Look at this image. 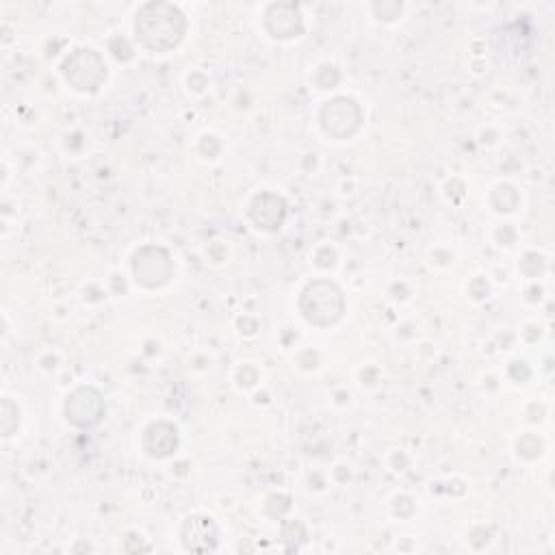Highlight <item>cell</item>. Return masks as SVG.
<instances>
[{
	"label": "cell",
	"instance_id": "6da1fadb",
	"mask_svg": "<svg viewBox=\"0 0 555 555\" xmlns=\"http://www.w3.org/2000/svg\"><path fill=\"white\" fill-rule=\"evenodd\" d=\"M135 29L146 48L154 50V53H167L183 40L187 20L183 11L170 3H148L139 9Z\"/></svg>",
	"mask_w": 555,
	"mask_h": 555
},
{
	"label": "cell",
	"instance_id": "7a4b0ae2",
	"mask_svg": "<svg viewBox=\"0 0 555 555\" xmlns=\"http://www.w3.org/2000/svg\"><path fill=\"white\" fill-rule=\"evenodd\" d=\"M300 308L304 317L311 321L313 326L324 328V326L337 324V321L343 317L345 300L337 285L321 280L306 287V291L302 293Z\"/></svg>",
	"mask_w": 555,
	"mask_h": 555
},
{
	"label": "cell",
	"instance_id": "3957f363",
	"mask_svg": "<svg viewBox=\"0 0 555 555\" xmlns=\"http://www.w3.org/2000/svg\"><path fill=\"white\" fill-rule=\"evenodd\" d=\"M63 74H66V81L79 92H96L105 83L107 68L105 61L94 50H76L63 63Z\"/></svg>",
	"mask_w": 555,
	"mask_h": 555
},
{
	"label": "cell",
	"instance_id": "277c9868",
	"mask_svg": "<svg viewBox=\"0 0 555 555\" xmlns=\"http://www.w3.org/2000/svg\"><path fill=\"white\" fill-rule=\"evenodd\" d=\"M360 120H363V113L352 98H334L321 111V126L326 135L334 139L352 137L360 128Z\"/></svg>",
	"mask_w": 555,
	"mask_h": 555
},
{
	"label": "cell",
	"instance_id": "5b68a950",
	"mask_svg": "<svg viewBox=\"0 0 555 555\" xmlns=\"http://www.w3.org/2000/svg\"><path fill=\"white\" fill-rule=\"evenodd\" d=\"M135 278L141 287H161L172 276V261L170 254L163 248H144L135 254L133 261Z\"/></svg>",
	"mask_w": 555,
	"mask_h": 555
},
{
	"label": "cell",
	"instance_id": "8992f818",
	"mask_svg": "<svg viewBox=\"0 0 555 555\" xmlns=\"http://www.w3.org/2000/svg\"><path fill=\"white\" fill-rule=\"evenodd\" d=\"M102 412V397L94 389H76L66 402V417L79 428H92L102 419Z\"/></svg>",
	"mask_w": 555,
	"mask_h": 555
},
{
	"label": "cell",
	"instance_id": "52a82bcc",
	"mask_svg": "<svg viewBox=\"0 0 555 555\" xmlns=\"http://www.w3.org/2000/svg\"><path fill=\"white\" fill-rule=\"evenodd\" d=\"M267 29L274 37H280V40H285V37H295L302 33V16H300V9L298 5L293 3H280V5H271L267 16Z\"/></svg>",
	"mask_w": 555,
	"mask_h": 555
},
{
	"label": "cell",
	"instance_id": "ba28073f",
	"mask_svg": "<svg viewBox=\"0 0 555 555\" xmlns=\"http://www.w3.org/2000/svg\"><path fill=\"white\" fill-rule=\"evenodd\" d=\"M285 215H287V204L282 198L274 196V193H263V196H258L252 202V209H250V217L252 222L258 228H265V230H276L285 222Z\"/></svg>",
	"mask_w": 555,
	"mask_h": 555
},
{
	"label": "cell",
	"instance_id": "9c48e42d",
	"mask_svg": "<svg viewBox=\"0 0 555 555\" xmlns=\"http://www.w3.org/2000/svg\"><path fill=\"white\" fill-rule=\"evenodd\" d=\"M183 542L189 551L204 553L217 547V527L211 519H200L193 516L183 527Z\"/></svg>",
	"mask_w": 555,
	"mask_h": 555
},
{
	"label": "cell",
	"instance_id": "30bf717a",
	"mask_svg": "<svg viewBox=\"0 0 555 555\" xmlns=\"http://www.w3.org/2000/svg\"><path fill=\"white\" fill-rule=\"evenodd\" d=\"M176 430L167 423H157L146 432L144 447L152 458H165L176 449Z\"/></svg>",
	"mask_w": 555,
	"mask_h": 555
}]
</instances>
